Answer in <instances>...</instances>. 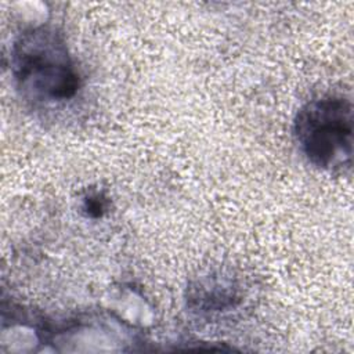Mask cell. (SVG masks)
Instances as JSON below:
<instances>
[{
	"mask_svg": "<svg viewBox=\"0 0 354 354\" xmlns=\"http://www.w3.org/2000/svg\"><path fill=\"white\" fill-rule=\"evenodd\" d=\"M11 72L18 90L33 102H61L72 98L79 87L64 36L47 26L29 28L15 39Z\"/></svg>",
	"mask_w": 354,
	"mask_h": 354,
	"instance_id": "1",
	"label": "cell"
},
{
	"mask_svg": "<svg viewBox=\"0 0 354 354\" xmlns=\"http://www.w3.org/2000/svg\"><path fill=\"white\" fill-rule=\"evenodd\" d=\"M299 151L313 165L336 171L351 166L353 106L342 95H322L300 108L293 123Z\"/></svg>",
	"mask_w": 354,
	"mask_h": 354,
	"instance_id": "2",
	"label": "cell"
}]
</instances>
